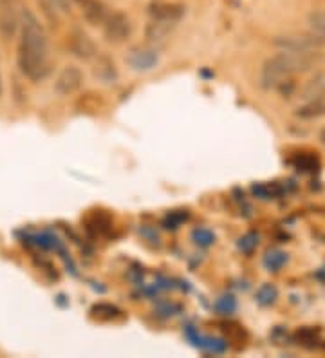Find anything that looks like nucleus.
<instances>
[{"mask_svg": "<svg viewBox=\"0 0 325 358\" xmlns=\"http://www.w3.org/2000/svg\"><path fill=\"white\" fill-rule=\"evenodd\" d=\"M17 64L22 75L31 82H38L49 73L48 35L38 18L27 8H24L20 31H18Z\"/></svg>", "mask_w": 325, "mask_h": 358, "instance_id": "nucleus-1", "label": "nucleus"}, {"mask_svg": "<svg viewBox=\"0 0 325 358\" xmlns=\"http://www.w3.org/2000/svg\"><path fill=\"white\" fill-rule=\"evenodd\" d=\"M322 62L318 51H287L269 57L260 69V85L264 89H277L282 94L287 85H293V78L302 73H308Z\"/></svg>", "mask_w": 325, "mask_h": 358, "instance_id": "nucleus-2", "label": "nucleus"}, {"mask_svg": "<svg viewBox=\"0 0 325 358\" xmlns=\"http://www.w3.org/2000/svg\"><path fill=\"white\" fill-rule=\"evenodd\" d=\"M22 0H0V36L11 40L18 35L22 24Z\"/></svg>", "mask_w": 325, "mask_h": 358, "instance_id": "nucleus-3", "label": "nucleus"}, {"mask_svg": "<svg viewBox=\"0 0 325 358\" xmlns=\"http://www.w3.org/2000/svg\"><path fill=\"white\" fill-rule=\"evenodd\" d=\"M101 27H103V36L107 42H113V44H122L132 35L130 18L123 11H113Z\"/></svg>", "mask_w": 325, "mask_h": 358, "instance_id": "nucleus-4", "label": "nucleus"}, {"mask_svg": "<svg viewBox=\"0 0 325 358\" xmlns=\"http://www.w3.org/2000/svg\"><path fill=\"white\" fill-rule=\"evenodd\" d=\"M125 64L136 73H148V71L156 69L159 64V55L156 49L152 48H132L125 55Z\"/></svg>", "mask_w": 325, "mask_h": 358, "instance_id": "nucleus-5", "label": "nucleus"}, {"mask_svg": "<svg viewBox=\"0 0 325 358\" xmlns=\"http://www.w3.org/2000/svg\"><path fill=\"white\" fill-rule=\"evenodd\" d=\"M275 45L280 49H287V51H318V48L325 45V40H322L311 31V35L277 36Z\"/></svg>", "mask_w": 325, "mask_h": 358, "instance_id": "nucleus-6", "label": "nucleus"}, {"mask_svg": "<svg viewBox=\"0 0 325 358\" xmlns=\"http://www.w3.org/2000/svg\"><path fill=\"white\" fill-rule=\"evenodd\" d=\"M69 49L74 57L80 58V60L89 62L98 58V48H96L94 40L82 29H74L73 33H71Z\"/></svg>", "mask_w": 325, "mask_h": 358, "instance_id": "nucleus-7", "label": "nucleus"}, {"mask_svg": "<svg viewBox=\"0 0 325 358\" xmlns=\"http://www.w3.org/2000/svg\"><path fill=\"white\" fill-rule=\"evenodd\" d=\"M83 83V73L80 67L76 66H65L60 71V75L57 76V82H55V91L60 94V96H69L73 92L78 91Z\"/></svg>", "mask_w": 325, "mask_h": 358, "instance_id": "nucleus-8", "label": "nucleus"}, {"mask_svg": "<svg viewBox=\"0 0 325 358\" xmlns=\"http://www.w3.org/2000/svg\"><path fill=\"white\" fill-rule=\"evenodd\" d=\"M185 15V6L178 2H166V0H152L148 4V17L154 20H165V22H175Z\"/></svg>", "mask_w": 325, "mask_h": 358, "instance_id": "nucleus-9", "label": "nucleus"}, {"mask_svg": "<svg viewBox=\"0 0 325 358\" xmlns=\"http://www.w3.org/2000/svg\"><path fill=\"white\" fill-rule=\"evenodd\" d=\"M73 2L78 6L83 18L91 26H103L105 20L110 15V11H108L107 4H105L103 0H73Z\"/></svg>", "mask_w": 325, "mask_h": 358, "instance_id": "nucleus-10", "label": "nucleus"}, {"mask_svg": "<svg viewBox=\"0 0 325 358\" xmlns=\"http://www.w3.org/2000/svg\"><path fill=\"white\" fill-rule=\"evenodd\" d=\"M302 103L308 101H325V71H318L305 82L300 91Z\"/></svg>", "mask_w": 325, "mask_h": 358, "instance_id": "nucleus-11", "label": "nucleus"}, {"mask_svg": "<svg viewBox=\"0 0 325 358\" xmlns=\"http://www.w3.org/2000/svg\"><path fill=\"white\" fill-rule=\"evenodd\" d=\"M178 24L175 22H165V20H154L150 18V22L145 27V36L150 44H159L163 40H166V36L175 29Z\"/></svg>", "mask_w": 325, "mask_h": 358, "instance_id": "nucleus-12", "label": "nucleus"}, {"mask_svg": "<svg viewBox=\"0 0 325 358\" xmlns=\"http://www.w3.org/2000/svg\"><path fill=\"white\" fill-rule=\"evenodd\" d=\"M94 76L103 83H114L117 80V69L114 62L108 57H98V64L94 67Z\"/></svg>", "mask_w": 325, "mask_h": 358, "instance_id": "nucleus-13", "label": "nucleus"}, {"mask_svg": "<svg viewBox=\"0 0 325 358\" xmlns=\"http://www.w3.org/2000/svg\"><path fill=\"white\" fill-rule=\"evenodd\" d=\"M295 114L303 120L320 118V116L325 114V101H308V103H302Z\"/></svg>", "mask_w": 325, "mask_h": 358, "instance_id": "nucleus-14", "label": "nucleus"}, {"mask_svg": "<svg viewBox=\"0 0 325 358\" xmlns=\"http://www.w3.org/2000/svg\"><path fill=\"white\" fill-rule=\"evenodd\" d=\"M308 22L311 31L322 40H325V9H315L308 17Z\"/></svg>", "mask_w": 325, "mask_h": 358, "instance_id": "nucleus-15", "label": "nucleus"}, {"mask_svg": "<svg viewBox=\"0 0 325 358\" xmlns=\"http://www.w3.org/2000/svg\"><path fill=\"white\" fill-rule=\"evenodd\" d=\"M287 262V254L280 250H271L264 255V266L268 271H278Z\"/></svg>", "mask_w": 325, "mask_h": 358, "instance_id": "nucleus-16", "label": "nucleus"}, {"mask_svg": "<svg viewBox=\"0 0 325 358\" xmlns=\"http://www.w3.org/2000/svg\"><path fill=\"white\" fill-rule=\"evenodd\" d=\"M277 297L278 289L275 288V286H271V284H264V286L257 292V301H259V304H262V306H271V304H275Z\"/></svg>", "mask_w": 325, "mask_h": 358, "instance_id": "nucleus-17", "label": "nucleus"}, {"mask_svg": "<svg viewBox=\"0 0 325 358\" xmlns=\"http://www.w3.org/2000/svg\"><path fill=\"white\" fill-rule=\"evenodd\" d=\"M192 237H194V241L197 245L204 246V248H208V246H212L213 243H215V236H213L208 228H195Z\"/></svg>", "mask_w": 325, "mask_h": 358, "instance_id": "nucleus-18", "label": "nucleus"}, {"mask_svg": "<svg viewBox=\"0 0 325 358\" xmlns=\"http://www.w3.org/2000/svg\"><path fill=\"white\" fill-rule=\"evenodd\" d=\"M117 313H120V310L114 306H110V304H98V306L92 308V315H94V317H98V319H105V320L114 319Z\"/></svg>", "mask_w": 325, "mask_h": 358, "instance_id": "nucleus-19", "label": "nucleus"}, {"mask_svg": "<svg viewBox=\"0 0 325 358\" xmlns=\"http://www.w3.org/2000/svg\"><path fill=\"white\" fill-rule=\"evenodd\" d=\"M257 245H259V236L257 234H246V236L238 239V248L246 252V254L253 252L257 248Z\"/></svg>", "mask_w": 325, "mask_h": 358, "instance_id": "nucleus-20", "label": "nucleus"}, {"mask_svg": "<svg viewBox=\"0 0 325 358\" xmlns=\"http://www.w3.org/2000/svg\"><path fill=\"white\" fill-rule=\"evenodd\" d=\"M43 4L48 6V9H58V11H69L71 0H42Z\"/></svg>", "mask_w": 325, "mask_h": 358, "instance_id": "nucleus-21", "label": "nucleus"}, {"mask_svg": "<svg viewBox=\"0 0 325 358\" xmlns=\"http://www.w3.org/2000/svg\"><path fill=\"white\" fill-rule=\"evenodd\" d=\"M217 308H219V311H222V313H230L231 310H235V301L231 297H224L219 304H217Z\"/></svg>", "mask_w": 325, "mask_h": 358, "instance_id": "nucleus-22", "label": "nucleus"}, {"mask_svg": "<svg viewBox=\"0 0 325 358\" xmlns=\"http://www.w3.org/2000/svg\"><path fill=\"white\" fill-rule=\"evenodd\" d=\"M320 141H322V145L325 147V127L320 131Z\"/></svg>", "mask_w": 325, "mask_h": 358, "instance_id": "nucleus-23", "label": "nucleus"}, {"mask_svg": "<svg viewBox=\"0 0 325 358\" xmlns=\"http://www.w3.org/2000/svg\"><path fill=\"white\" fill-rule=\"evenodd\" d=\"M0 94H2V76H0Z\"/></svg>", "mask_w": 325, "mask_h": 358, "instance_id": "nucleus-24", "label": "nucleus"}]
</instances>
